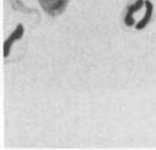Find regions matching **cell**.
I'll list each match as a JSON object with an SVG mask.
<instances>
[{"label":"cell","mask_w":156,"mask_h":150,"mask_svg":"<svg viewBox=\"0 0 156 150\" xmlns=\"http://www.w3.org/2000/svg\"><path fill=\"white\" fill-rule=\"evenodd\" d=\"M143 4H144L143 0H138V2H135V4H133V6L130 7L127 15H126V17H125V23H126V25H129V26L134 25V13H136L138 11H139Z\"/></svg>","instance_id":"obj_3"},{"label":"cell","mask_w":156,"mask_h":150,"mask_svg":"<svg viewBox=\"0 0 156 150\" xmlns=\"http://www.w3.org/2000/svg\"><path fill=\"white\" fill-rule=\"evenodd\" d=\"M68 0H40L42 8L50 15H57L62 12Z\"/></svg>","instance_id":"obj_1"},{"label":"cell","mask_w":156,"mask_h":150,"mask_svg":"<svg viewBox=\"0 0 156 150\" xmlns=\"http://www.w3.org/2000/svg\"><path fill=\"white\" fill-rule=\"evenodd\" d=\"M152 9H154L152 4H151L150 2H146V13H144V16H143V19L138 23L136 29H143L147 25V23H148L150 19H151V15H152Z\"/></svg>","instance_id":"obj_4"},{"label":"cell","mask_w":156,"mask_h":150,"mask_svg":"<svg viewBox=\"0 0 156 150\" xmlns=\"http://www.w3.org/2000/svg\"><path fill=\"white\" fill-rule=\"evenodd\" d=\"M23 34H24V26L19 25L13 30V33H12L11 36L5 39V42H4V46H3V55L4 57H8L11 47H12V45H13V42L16 41V39H20L21 37H23Z\"/></svg>","instance_id":"obj_2"}]
</instances>
